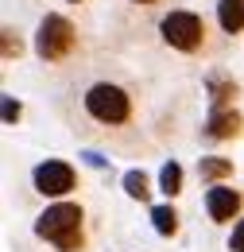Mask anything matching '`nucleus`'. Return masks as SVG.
Segmentation results:
<instances>
[{
  "label": "nucleus",
  "instance_id": "7",
  "mask_svg": "<svg viewBox=\"0 0 244 252\" xmlns=\"http://www.w3.org/2000/svg\"><path fill=\"white\" fill-rule=\"evenodd\" d=\"M244 132V117L237 105H229V109H210V117H206V125H202V136L206 140H237Z\"/></svg>",
  "mask_w": 244,
  "mask_h": 252
},
{
  "label": "nucleus",
  "instance_id": "16",
  "mask_svg": "<svg viewBox=\"0 0 244 252\" xmlns=\"http://www.w3.org/2000/svg\"><path fill=\"white\" fill-rule=\"evenodd\" d=\"M229 252H244V218H237L233 237H229Z\"/></svg>",
  "mask_w": 244,
  "mask_h": 252
},
{
  "label": "nucleus",
  "instance_id": "10",
  "mask_svg": "<svg viewBox=\"0 0 244 252\" xmlns=\"http://www.w3.org/2000/svg\"><path fill=\"white\" fill-rule=\"evenodd\" d=\"M198 179L202 183H225V179H233V159L225 156H202L198 159Z\"/></svg>",
  "mask_w": 244,
  "mask_h": 252
},
{
  "label": "nucleus",
  "instance_id": "11",
  "mask_svg": "<svg viewBox=\"0 0 244 252\" xmlns=\"http://www.w3.org/2000/svg\"><path fill=\"white\" fill-rule=\"evenodd\" d=\"M183 179H186L183 163H175V159H167V163H163V171H159V190L167 194V202L183 194Z\"/></svg>",
  "mask_w": 244,
  "mask_h": 252
},
{
  "label": "nucleus",
  "instance_id": "15",
  "mask_svg": "<svg viewBox=\"0 0 244 252\" xmlns=\"http://www.w3.org/2000/svg\"><path fill=\"white\" fill-rule=\"evenodd\" d=\"M20 117H24V105L16 97H4V125H20Z\"/></svg>",
  "mask_w": 244,
  "mask_h": 252
},
{
  "label": "nucleus",
  "instance_id": "17",
  "mask_svg": "<svg viewBox=\"0 0 244 252\" xmlns=\"http://www.w3.org/2000/svg\"><path fill=\"white\" fill-rule=\"evenodd\" d=\"M128 4H140V8H152V4H159V0H128Z\"/></svg>",
  "mask_w": 244,
  "mask_h": 252
},
{
  "label": "nucleus",
  "instance_id": "13",
  "mask_svg": "<svg viewBox=\"0 0 244 252\" xmlns=\"http://www.w3.org/2000/svg\"><path fill=\"white\" fill-rule=\"evenodd\" d=\"M124 194L136 202H152V179L148 171H124Z\"/></svg>",
  "mask_w": 244,
  "mask_h": 252
},
{
  "label": "nucleus",
  "instance_id": "1",
  "mask_svg": "<svg viewBox=\"0 0 244 252\" xmlns=\"http://www.w3.org/2000/svg\"><path fill=\"white\" fill-rule=\"evenodd\" d=\"M82 225H86V210L62 198L35 218V237L55 245L59 252H82Z\"/></svg>",
  "mask_w": 244,
  "mask_h": 252
},
{
  "label": "nucleus",
  "instance_id": "12",
  "mask_svg": "<svg viewBox=\"0 0 244 252\" xmlns=\"http://www.w3.org/2000/svg\"><path fill=\"white\" fill-rule=\"evenodd\" d=\"M152 225L159 237H175L179 233V210L171 206V202H163V206H152Z\"/></svg>",
  "mask_w": 244,
  "mask_h": 252
},
{
  "label": "nucleus",
  "instance_id": "3",
  "mask_svg": "<svg viewBox=\"0 0 244 252\" xmlns=\"http://www.w3.org/2000/svg\"><path fill=\"white\" fill-rule=\"evenodd\" d=\"M159 35L171 51L179 55H198L206 47V20L190 8H171L163 20H159Z\"/></svg>",
  "mask_w": 244,
  "mask_h": 252
},
{
  "label": "nucleus",
  "instance_id": "18",
  "mask_svg": "<svg viewBox=\"0 0 244 252\" xmlns=\"http://www.w3.org/2000/svg\"><path fill=\"white\" fill-rule=\"evenodd\" d=\"M66 4H82V0H66Z\"/></svg>",
  "mask_w": 244,
  "mask_h": 252
},
{
  "label": "nucleus",
  "instance_id": "9",
  "mask_svg": "<svg viewBox=\"0 0 244 252\" xmlns=\"http://www.w3.org/2000/svg\"><path fill=\"white\" fill-rule=\"evenodd\" d=\"M217 24L225 35H244V0H217Z\"/></svg>",
  "mask_w": 244,
  "mask_h": 252
},
{
  "label": "nucleus",
  "instance_id": "6",
  "mask_svg": "<svg viewBox=\"0 0 244 252\" xmlns=\"http://www.w3.org/2000/svg\"><path fill=\"white\" fill-rule=\"evenodd\" d=\"M241 206H244V194L237 187H229V183H214V187L206 190V214H210V221H217V225L233 221L241 214Z\"/></svg>",
  "mask_w": 244,
  "mask_h": 252
},
{
  "label": "nucleus",
  "instance_id": "5",
  "mask_svg": "<svg viewBox=\"0 0 244 252\" xmlns=\"http://www.w3.org/2000/svg\"><path fill=\"white\" fill-rule=\"evenodd\" d=\"M31 187L39 190L43 198L62 202L66 194H74V190H78V171H74L66 159H43V163H35V167H31Z\"/></svg>",
  "mask_w": 244,
  "mask_h": 252
},
{
  "label": "nucleus",
  "instance_id": "8",
  "mask_svg": "<svg viewBox=\"0 0 244 252\" xmlns=\"http://www.w3.org/2000/svg\"><path fill=\"white\" fill-rule=\"evenodd\" d=\"M206 94H210V105H214V109H229V105L241 97V86H237V78H233V74L214 70V74L206 78Z\"/></svg>",
  "mask_w": 244,
  "mask_h": 252
},
{
  "label": "nucleus",
  "instance_id": "4",
  "mask_svg": "<svg viewBox=\"0 0 244 252\" xmlns=\"http://www.w3.org/2000/svg\"><path fill=\"white\" fill-rule=\"evenodd\" d=\"M74 47H78V28L70 24V16L47 12L35 28V55L43 63H62L74 55Z\"/></svg>",
  "mask_w": 244,
  "mask_h": 252
},
{
  "label": "nucleus",
  "instance_id": "2",
  "mask_svg": "<svg viewBox=\"0 0 244 252\" xmlns=\"http://www.w3.org/2000/svg\"><path fill=\"white\" fill-rule=\"evenodd\" d=\"M82 109H86L90 121L105 128H121L132 121V97H128V90L113 86V82H93L82 97Z\"/></svg>",
  "mask_w": 244,
  "mask_h": 252
},
{
  "label": "nucleus",
  "instance_id": "14",
  "mask_svg": "<svg viewBox=\"0 0 244 252\" xmlns=\"http://www.w3.org/2000/svg\"><path fill=\"white\" fill-rule=\"evenodd\" d=\"M0 51H4V63H12V59L24 55V39L12 32V28H4V35H0Z\"/></svg>",
  "mask_w": 244,
  "mask_h": 252
}]
</instances>
